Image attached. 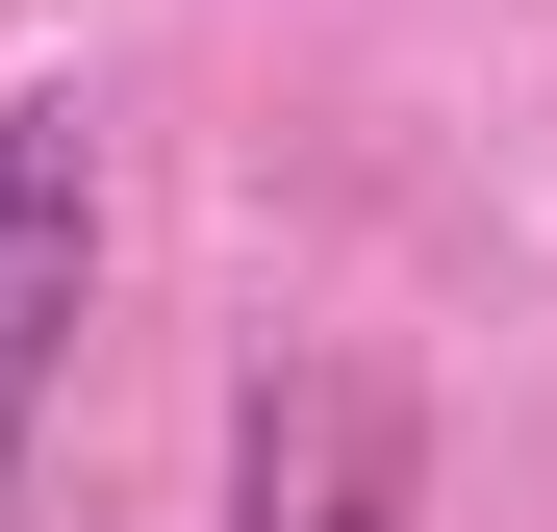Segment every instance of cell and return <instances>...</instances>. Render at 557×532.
Here are the masks:
<instances>
[{"label":"cell","instance_id":"cell-1","mask_svg":"<svg viewBox=\"0 0 557 532\" xmlns=\"http://www.w3.org/2000/svg\"><path fill=\"white\" fill-rule=\"evenodd\" d=\"M76 305H102V127H76V76H26L0 102V457L51 431Z\"/></svg>","mask_w":557,"mask_h":532},{"label":"cell","instance_id":"cell-2","mask_svg":"<svg viewBox=\"0 0 557 532\" xmlns=\"http://www.w3.org/2000/svg\"><path fill=\"white\" fill-rule=\"evenodd\" d=\"M228 532H406V406L355 355H253L228 406Z\"/></svg>","mask_w":557,"mask_h":532}]
</instances>
